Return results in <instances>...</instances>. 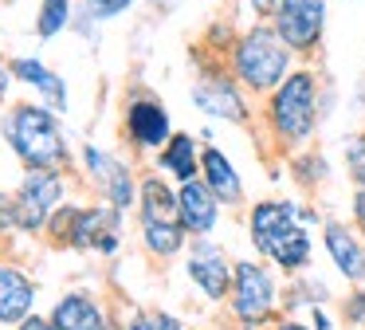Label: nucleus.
<instances>
[{"label": "nucleus", "mask_w": 365, "mask_h": 330, "mask_svg": "<svg viewBox=\"0 0 365 330\" xmlns=\"http://www.w3.org/2000/svg\"><path fill=\"white\" fill-rule=\"evenodd\" d=\"M252 228V244L283 271H302L310 264V236L299 216L294 201H259L247 216Z\"/></svg>", "instance_id": "f257e3e1"}, {"label": "nucleus", "mask_w": 365, "mask_h": 330, "mask_svg": "<svg viewBox=\"0 0 365 330\" xmlns=\"http://www.w3.org/2000/svg\"><path fill=\"white\" fill-rule=\"evenodd\" d=\"M291 47L283 44V36L275 31V24H255L252 31L240 36V44L232 47V71L244 86L259 94H271L287 75H291Z\"/></svg>", "instance_id": "f03ea898"}, {"label": "nucleus", "mask_w": 365, "mask_h": 330, "mask_svg": "<svg viewBox=\"0 0 365 330\" xmlns=\"http://www.w3.org/2000/svg\"><path fill=\"white\" fill-rule=\"evenodd\" d=\"M267 122L283 141H307L318 126V79L310 71H291L271 91Z\"/></svg>", "instance_id": "7ed1b4c3"}, {"label": "nucleus", "mask_w": 365, "mask_h": 330, "mask_svg": "<svg viewBox=\"0 0 365 330\" xmlns=\"http://www.w3.org/2000/svg\"><path fill=\"white\" fill-rule=\"evenodd\" d=\"M9 138L16 146V154L32 165H59L63 161V138H59L51 114L40 106H20L9 122Z\"/></svg>", "instance_id": "20e7f679"}, {"label": "nucleus", "mask_w": 365, "mask_h": 330, "mask_svg": "<svg viewBox=\"0 0 365 330\" xmlns=\"http://www.w3.org/2000/svg\"><path fill=\"white\" fill-rule=\"evenodd\" d=\"M232 314L244 326H259L275 314V279L263 264L240 259L232 275Z\"/></svg>", "instance_id": "39448f33"}, {"label": "nucleus", "mask_w": 365, "mask_h": 330, "mask_svg": "<svg viewBox=\"0 0 365 330\" xmlns=\"http://www.w3.org/2000/svg\"><path fill=\"white\" fill-rule=\"evenodd\" d=\"M271 20H275V31L291 51L310 55L322 44L326 31V0H279Z\"/></svg>", "instance_id": "423d86ee"}, {"label": "nucleus", "mask_w": 365, "mask_h": 330, "mask_svg": "<svg viewBox=\"0 0 365 330\" xmlns=\"http://www.w3.org/2000/svg\"><path fill=\"white\" fill-rule=\"evenodd\" d=\"M59 196H63V181H59L56 173H32L16 193L12 220H16L20 228H32L36 232V228H43V220H48V212L56 209Z\"/></svg>", "instance_id": "0eeeda50"}, {"label": "nucleus", "mask_w": 365, "mask_h": 330, "mask_svg": "<svg viewBox=\"0 0 365 330\" xmlns=\"http://www.w3.org/2000/svg\"><path fill=\"white\" fill-rule=\"evenodd\" d=\"M232 275H236V264H228V256H224L220 244L197 240V248H192V256H189V279L197 283L208 299L220 303V299L232 291Z\"/></svg>", "instance_id": "6e6552de"}, {"label": "nucleus", "mask_w": 365, "mask_h": 330, "mask_svg": "<svg viewBox=\"0 0 365 330\" xmlns=\"http://www.w3.org/2000/svg\"><path fill=\"white\" fill-rule=\"evenodd\" d=\"M177 212H181L185 232H212L216 216H220V196L208 189V181H181L177 193Z\"/></svg>", "instance_id": "1a4fd4ad"}, {"label": "nucleus", "mask_w": 365, "mask_h": 330, "mask_svg": "<svg viewBox=\"0 0 365 330\" xmlns=\"http://www.w3.org/2000/svg\"><path fill=\"white\" fill-rule=\"evenodd\" d=\"M322 240H326V251H330L334 267H338L346 279L361 283L365 279V244L357 240L354 228H346L341 220H326Z\"/></svg>", "instance_id": "9d476101"}, {"label": "nucleus", "mask_w": 365, "mask_h": 330, "mask_svg": "<svg viewBox=\"0 0 365 330\" xmlns=\"http://www.w3.org/2000/svg\"><path fill=\"white\" fill-rule=\"evenodd\" d=\"M197 106L212 118H228V122H247V102L236 91L232 79H205V83L192 91Z\"/></svg>", "instance_id": "9b49d317"}, {"label": "nucleus", "mask_w": 365, "mask_h": 330, "mask_svg": "<svg viewBox=\"0 0 365 330\" xmlns=\"http://www.w3.org/2000/svg\"><path fill=\"white\" fill-rule=\"evenodd\" d=\"M126 122H130L134 141L145 146V149H158V146L169 141V114H165V106H158V102H134Z\"/></svg>", "instance_id": "f8f14e48"}, {"label": "nucleus", "mask_w": 365, "mask_h": 330, "mask_svg": "<svg viewBox=\"0 0 365 330\" xmlns=\"http://www.w3.org/2000/svg\"><path fill=\"white\" fill-rule=\"evenodd\" d=\"M200 173H205L208 189L220 196V204H236L240 196H244V185H240L236 165H232L220 149H205V154H200Z\"/></svg>", "instance_id": "ddd939ff"}, {"label": "nucleus", "mask_w": 365, "mask_h": 330, "mask_svg": "<svg viewBox=\"0 0 365 330\" xmlns=\"http://www.w3.org/2000/svg\"><path fill=\"white\" fill-rule=\"evenodd\" d=\"M36 291L32 283L24 279L20 271H12V267H0V322H16L28 314V306H32Z\"/></svg>", "instance_id": "4468645a"}, {"label": "nucleus", "mask_w": 365, "mask_h": 330, "mask_svg": "<svg viewBox=\"0 0 365 330\" xmlns=\"http://www.w3.org/2000/svg\"><path fill=\"white\" fill-rule=\"evenodd\" d=\"M56 322L59 330H106L103 314L95 311V303H87L83 295H67L63 303L56 306Z\"/></svg>", "instance_id": "2eb2a0df"}, {"label": "nucleus", "mask_w": 365, "mask_h": 330, "mask_svg": "<svg viewBox=\"0 0 365 330\" xmlns=\"http://www.w3.org/2000/svg\"><path fill=\"white\" fill-rule=\"evenodd\" d=\"M161 165H165L169 173H177L181 181H192L197 177V141L189 138V134H177V138H169L165 154H161Z\"/></svg>", "instance_id": "dca6fc26"}, {"label": "nucleus", "mask_w": 365, "mask_h": 330, "mask_svg": "<svg viewBox=\"0 0 365 330\" xmlns=\"http://www.w3.org/2000/svg\"><path fill=\"white\" fill-rule=\"evenodd\" d=\"M87 165H91V169H98V173L106 177V189H110V201H114V204H130V193H134V189H130V173L122 169L118 161L103 157L95 146H91V149H87Z\"/></svg>", "instance_id": "f3484780"}, {"label": "nucleus", "mask_w": 365, "mask_h": 330, "mask_svg": "<svg viewBox=\"0 0 365 330\" xmlns=\"http://www.w3.org/2000/svg\"><path fill=\"white\" fill-rule=\"evenodd\" d=\"M142 209H145V220H181V212H177V196L165 189L161 177H150L142 185Z\"/></svg>", "instance_id": "a211bd4d"}, {"label": "nucleus", "mask_w": 365, "mask_h": 330, "mask_svg": "<svg viewBox=\"0 0 365 330\" xmlns=\"http://www.w3.org/2000/svg\"><path fill=\"white\" fill-rule=\"evenodd\" d=\"M145 228V244H150V251H158V256H173V251H181L185 244V224L181 220H142Z\"/></svg>", "instance_id": "6ab92c4d"}, {"label": "nucleus", "mask_w": 365, "mask_h": 330, "mask_svg": "<svg viewBox=\"0 0 365 330\" xmlns=\"http://www.w3.org/2000/svg\"><path fill=\"white\" fill-rule=\"evenodd\" d=\"M16 75H20V79H28L32 86H40V91L48 94L51 102H63V86H59V79H56V75H48V71H43L36 59H16Z\"/></svg>", "instance_id": "aec40b11"}, {"label": "nucleus", "mask_w": 365, "mask_h": 330, "mask_svg": "<svg viewBox=\"0 0 365 330\" xmlns=\"http://www.w3.org/2000/svg\"><path fill=\"white\" fill-rule=\"evenodd\" d=\"M98 228H103V216H98V212H75L71 244L75 248H91V244L98 240Z\"/></svg>", "instance_id": "412c9836"}, {"label": "nucleus", "mask_w": 365, "mask_h": 330, "mask_svg": "<svg viewBox=\"0 0 365 330\" xmlns=\"http://www.w3.org/2000/svg\"><path fill=\"white\" fill-rule=\"evenodd\" d=\"M346 165H349V181L357 189H365V134L346 138Z\"/></svg>", "instance_id": "4be33fe9"}, {"label": "nucleus", "mask_w": 365, "mask_h": 330, "mask_svg": "<svg viewBox=\"0 0 365 330\" xmlns=\"http://www.w3.org/2000/svg\"><path fill=\"white\" fill-rule=\"evenodd\" d=\"M67 24V0H43L40 8V36H56Z\"/></svg>", "instance_id": "5701e85b"}, {"label": "nucleus", "mask_w": 365, "mask_h": 330, "mask_svg": "<svg viewBox=\"0 0 365 330\" xmlns=\"http://www.w3.org/2000/svg\"><path fill=\"white\" fill-rule=\"evenodd\" d=\"M130 330H181V322L173 314H161V311H142L130 322Z\"/></svg>", "instance_id": "b1692460"}, {"label": "nucleus", "mask_w": 365, "mask_h": 330, "mask_svg": "<svg viewBox=\"0 0 365 330\" xmlns=\"http://www.w3.org/2000/svg\"><path fill=\"white\" fill-rule=\"evenodd\" d=\"M346 319H349V322H365V291L349 295V303H346Z\"/></svg>", "instance_id": "393cba45"}, {"label": "nucleus", "mask_w": 365, "mask_h": 330, "mask_svg": "<svg viewBox=\"0 0 365 330\" xmlns=\"http://www.w3.org/2000/svg\"><path fill=\"white\" fill-rule=\"evenodd\" d=\"M91 8H95L98 16H114V12H122V8L130 4V0H87Z\"/></svg>", "instance_id": "a878e982"}, {"label": "nucleus", "mask_w": 365, "mask_h": 330, "mask_svg": "<svg viewBox=\"0 0 365 330\" xmlns=\"http://www.w3.org/2000/svg\"><path fill=\"white\" fill-rule=\"evenodd\" d=\"M354 216H357V224L365 228V189H357V193H354Z\"/></svg>", "instance_id": "bb28decb"}, {"label": "nucleus", "mask_w": 365, "mask_h": 330, "mask_svg": "<svg viewBox=\"0 0 365 330\" xmlns=\"http://www.w3.org/2000/svg\"><path fill=\"white\" fill-rule=\"evenodd\" d=\"M310 319H314V330H334V322H330V314L322 311V306H314V314H310Z\"/></svg>", "instance_id": "cd10ccee"}, {"label": "nucleus", "mask_w": 365, "mask_h": 330, "mask_svg": "<svg viewBox=\"0 0 365 330\" xmlns=\"http://www.w3.org/2000/svg\"><path fill=\"white\" fill-rule=\"evenodd\" d=\"M252 8L259 16H275V8H279V0H252Z\"/></svg>", "instance_id": "c85d7f7f"}, {"label": "nucleus", "mask_w": 365, "mask_h": 330, "mask_svg": "<svg viewBox=\"0 0 365 330\" xmlns=\"http://www.w3.org/2000/svg\"><path fill=\"white\" fill-rule=\"evenodd\" d=\"M20 330H59L56 322H43V319H24V326Z\"/></svg>", "instance_id": "c756f323"}, {"label": "nucleus", "mask_w": 365, "mask_h": 330, "mask_svg": "<svg viewBox=\"0 0 365 330\" xmlns=\"http://www.w3.org/2000/svg\"><path fill=\"white\" fill-rule=\"evenodd\" d=\"M9 220H12V209H9V201H4V196H0V228L9 224Z\"/></svg>", "instance_id": "7c9ffc66"}, {"label": "nucleus", "mask_w": 365, "mask_h": 330, "mask_svg": "<svg viewBox=\"0 0 365 330\" xmlns=\"http://www.w3.org/2000/svg\"><path fill=\"white\" fill-rule=\"evenodd\" d=\"M275 330H314V326H302V322H291V319H283Z\"/></svg>", "instance_id": "2f4dec72"}, {"label": "nucleus", "mask_w": 365, "mask_h": 330, "mask_svg": "<svg viewBox=\"0 0 365 330\" xmlns=\"http://www.w3.org/2000/svg\"><path fill=\"white\" fill-rule=\"evenodd\" d=\"M4 86H9V79H4V67H0V94H4Z\"/></svg>", "instance_id": "473e14b6"}, {"label": "nucleus", "mask_w": 365, "mask_h": 330, "mask_svg": "<svg viewBox=\"0 0 365 330\" xmlns=\"http://www.w3.org/2000/svg\"><path fill=\"white\" fill-rule=\"evenodd\" d=\"M244 330H255V326H244Z\"/></svg>", "instance_id": "72a5a7b5"}]
</instances>
